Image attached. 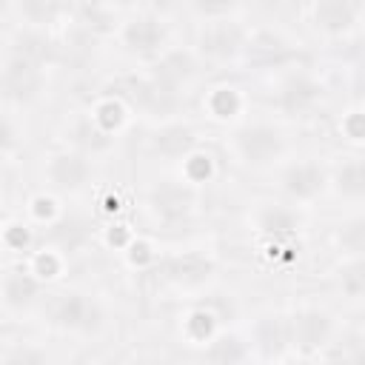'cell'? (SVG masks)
Returning <instances> with one entry per match:
<instances>
[{
    "label": "cell",
    "instance_id": "6da1fadb",
    "mask_svg": "<svg viewBox=\"0 0 365 365\" xmlns=\"http://www.w3.org/2000/svg\"><path fill=\"white\" fill-rule=\"evenodd\" d=\"M234 148H237V154L248 165H268V163H274V160L282 157L285 137L274 125L254 123V125H245V128H240L234 134Z\"/></svg>",
    "mask_w": 365,
    "mask_h": 365
},
{
    "label": "cell",
    "instance_id": "7a4b0ae2",
    "mask_svg": "<svg viewBox=\"0 0 365 365\" xmlns=\"http://www.w3.org/2000/svg\"><path fill=\"white\" fill-rule=\"evenodd\" d=\"M48 314L57 328H68V331H94L103 322V311H100L97 299H91L88 294H80V291L57 294Z\"/></svg>",
    "mask_w": 365,
    "mask_h": 365
},
{
    "label": "cell",
    "instance_id": "3957f363",
    "mask_svg": "<svg viewBox=\"0 0 365 365\" xmlns=\"http://www.w3.org/2000/svg\"><path fill=\"white\" fill-rule=\"evenodd\" d=\"M334 319L319 308H302L288 319V345H294L302 354H311L322 348L331 339Z\"/></svg>",
    "mask_w": 365,
    "mask_h": 365
},
{
    "label": "cell",
    "instance_id": "277c9868",
    "mask_svg": "<svg viewBox=\"0 0 365 365\" xmlns=\"http://www.w3.org/2000/svg\"><path fill=\"white\" fill-rule=\"evenodd\" d=\"M46 177L57 191H80L91 177V163L83 151H63L48 160Z\"/></svg>",
    "mask_w": 365,
    "mask_h": 365
},
{
    "label": "cell",
    "instance_id": "5b68a950",
    "mask_svg": "<svg viewBox=\"0 0 365 365\" xmlns=\"http://www.w3.org/2000/svg\"><path fill=\"white\" fill-rule=\"evenodd\" d=\"M242 46H245V34H242V29H240L237 23H231V20H214V23L205 26L202 34H200V48H202V54H208V57H214V60H228V57H234Z\"/></svg>",
    "mask_w": 365,
    "mask_h": 365
},
{
    "label": "cell",
    "instance_id": "8992f818",
    "mask_svg": "<svg viewBox=\"0 0 365 365\" xmlns=\"http://www.w3.org/2000/svg\"><path fill=\"white\" fill-rule=\"evenodd\" d=\"M148 202L154 208L157 217H163L165 222H174V220H182L191 205H194V191L188 185H180V182H160L151 188L148 194Z\"/></svg>",
    "mask_w": 365,
    "mask_h": 365
},
{
    "label": "cell",
    "instance_id": "52a82bcc",
    "mask_svg": "<svg viewBox=\"0 0 365 365\" xmlns=\"http://www.w3.org/2000/svg\"><path fill=\"white\" fill-rule=\"evenodd\" d=\"M325 182H328L325 168H322L319 163H311V160L294 163V165H288L285 174H282V188H285V194H291V197H297V200H314L317 194H322Z\"/></svg>",
    "mask_w": 365,
    "mask_h": 365
},
{
    "label": "cell",
    "instance_id": "ba28073f",
    "mask_svg": "<svg viewBox=\"0 0 365 365\" xmlns=\"http://www.w3.org/2000/svg\"><path fill=\"white\" fill-rule=\"evenodd\" d=\"M322 100V86L308 74H291L279 88V108L285 114H305Z\"/></svg>",
    "mask_w": 365,
    "mask_h": 365
},
{
    "label": "cell",
    "instance_id": "9c48e42d",
    "mask_svg": "<svg viewBox=\"0 0 365 365\" xmlns=\"http://www.w3.org/2000/svg\"><path fill=\"white\" fill-rule=\"evenodd\" d=\"M43 86V74H40V66L37 63H29L23 57H11V63L6 66V74H3V88L11 100H31L37 97Z\"/></svg>",
    "mask_w": 365,
    "mask_h": 365
},
{
    "label": "cell",
    "instance_id": "30bf717a",
    "mask_svg": "<svg viewBox=\"0 0 365 365\" xmlns=\"http://www.w3.org/2000/svg\"><path fill=\"white\" fill-rule=\"evenodd\" d=\"M359 11L362 6L354 0H322L314 6V23L328 34H342L356 23Z\"/></svg>",
    "mask_w": 365,
    "mask_h": 365
},
{
    "label": "cell",
    "instance_id": "8fae6325",
    "mask_svg": "<svg viewBox=\"0 0 365 365\" xmlns=\"http://www.w3.org/2000/svg\"><path fill=\"white\" fill-rule=\"evenodd\" d=\"M123 43L128 51L137 54H151L157 48H163L165 43V29L160 20L154 17H134L123 26Z\"/></svg>",
    "mask_w": 365,
    "mask_h": 365
},
{
    "label": "cell",
    "instance_id": "7c38bea8",
    "mask_svg": "<svg viewBox=\"0 0 365 365\" xmlns=\"http://www.w3.org/2000/svg\"><path fill=\"white\" fill-rule=\"evenodd\" d=\"M194 68H197V63L191 60V54H185V51H168L165 57H160V63L154 66V83L163 88V91H168V94H174V88L182 83V80H188L191 74H194Z\"/></svg>",
    "mask_w": 365,
    "mask_h": 365
},
{
    "label": "cell",
    "instance_id": "4fadbf2b",
    "mask_svg": "<svg viewBox=\"0 0 365 365\" xmlns=\"http://www.w3.org/2000/svg\"><path fill=\"white\" fill-rule=\"evenodd\" d=\"M154 151H160L163 157L168 160H180V157H191L194 145H197V137L188 125L182 123H171V125H163L157 134H154Z\"/></svg>",
    "mask_w": 365,
    "mask_h": 365
},
{
    "label": "cell",
    "instance_id": "5bb4252c",
    "mask_svg": "<svg viewBox=\"0 0 365 365\" xmlns=\"http://www.w3.org/2000/svg\"><path fill=\"white\" fill-rule=\"evenodd\" d=\"M211 277V262L200 254H185V257H177L165 265V279L177 282V285H200Z\"/></svg>",
    "mask_w": 365,
    "mask_h": 365
},
{
    "label": "cell",
    "instance_id": "9a60e30c",
    "mask_svg": "<svg viewBox=\"0 0 365 365\" xmlns=\"http://www.w3.org/2000/svg\"><path fill=\"white\" fill-rule=\"evenodd\" d=\"M254 345L265 356H279L288 348V319L282 317H265L254 331Z\"/></svg>",
    "mask_w": 365,
    "mask_h": 365
},
{
    "label": "cell",
    "instance_id": "2e32d148",
    "mask_svg": "<svg viewBox=\"0 0 365 365\" xmlns=\"http://www.w3.org/2000/svg\"><path fill=\"white\" fill-rule=\"evenodd\" d=\"M40 294V279L31 277L29 271H9L3 277V299L14 308H23L29 302H34V297Z\"/></svg>",
    "mask_w": 365,
    "mask_h": 365
},
{
    "label": "cell",
    "instance_id": "e0dca14e",
    "mask_svg": "<svg viewBox=\"0 0 365 365\" xmlns=\"http://www.w3.org/2000/svg\"><path fill=\"white\" fill-rule=\"evenodd\" d=\"M245 359V342L237 334H220L208 342L202 362L205 365H240Z\"/></svg>",
    "mask_w": 365,
    "mask_h": 365
},
{
    "label": "cell",
    "instance_id": "ac0fdd59",
    "mask_svg": "<svg viewBox=\"0 0 365 365\" xmlns=\"http://www.w3.org/2000/svg\"><path fill=\"white\" fill-rule=\"evenodd\" d=\"M257 222L265 234H291L297 225H299V217L291 211V208H282V205H265L259 214H257Z\"/></svg>",
    "mask_w": 365,
    "mask_h": 365
},
{
    "label": "cell",
    "instance_id": "d6986e66",
    "mask_svg": "<svg viewBox=\"0 0 365 365\" xmlns=\"http://www.w3.org/2000/svg\"><path fill=\"white\" fill-rule=\"evenodd\" d=\"M71 140H74L77 148L91 151V154H94V151H103V148L111 145L108 131H103L94 120H80V123H74V128H71Z\"/></svg>",
    "mask_w": 365,
    "mask_h": 365
},
{
    "label": "cell",
    "instance_id": "ffe728a7",
    "mask_svg": "<svg viewBox=\"0 0 365 365\" xmlns=\"http://www.w3.org/2000/svg\"><path fill=\"white\" fill-rule=\"evenodd\" d=\"M336 180H339V191L345 197H362V191H365V171H362V163L359 160L342 165V171H339Z\"/></svg>",
    "mask_w": 365,
    "mask_h": 365
},
{
    "label": "cell",
    "instance_id": "44dd1931",
    "mask_svg": "<svg viewBox=\"0 0 365 365\" xmlns=\"http://www.w3.org/2000/svg\"><path fill=\"white\" fill-rule=\"evenodd\" d=\"M14 57H23V60H29V63H37V66H40V63L48 57V40H46V37H40V34H23Z\"/></svg>",
    "mask_w": 365,
    "mask_h": 365
},
{
    "label": "cell",
    "instance_id": "7402d4cb",
    "mask_svg": "<svg viewBox=\"0 0 365 365\" xmlns=\"http://www.w3.org/2000/svg\"><path fill=\"white\" fill-rule=\"evenodd\" d=\"M3 365H48V356L37 345H17L14 351H9Z\"/></svg>",
    "mask_w": 365,
    "mask_h": 365
},
{
    "label": "cell",
    "instance_id": "603a6c76",
    "mask_svg": "<svg viewBox=\"0 0 365 365\" xmlns=\"http://www.w3.org/2000/svg\"><path fill=\"white\" fill-rule=\"evenodd\" d=\"M237 108H240V97H237L234 88H220V91H214V97H211V111H214L217 117H231V114H237Z\"/></svg>",
    "mask_w": 365,
    "mask_h": 365
},
{
    "label": "cell",
    "instance_id": "cb8c5ba5",
    "mask_svg": "<svg viewBox=\"0 0 365 365\" xmlns=\"http://www.w3.org/2000/svg\"><path fill=\"white\" fill-rule=\"evenodd\" d=\"M342 288H345V294L348 297H362V288H365V274H362V262L359 259H354L345 271H342Z\"/></svg>",
    "mask_w": 365,
    "mask_h": 365
},
{
    "label": "cell",
    "instance_id": "d4e9b609",
    "mask_svg": "<svg viewBox=\"0 0 365 365\" xmlns=\"http://www.w3.org/2000/svg\"><path fill=\"white\" fill-rule=\"evenodd\" d=\"M188 331L194 339H208L211 331H214V317L208 311H194L191 319H188Z\"/></svg>",
    "mask_w": 365,
    "mask_h": 365
},
{
    "label": "cell",
    "instance_id": "484cf974",
    "mask_svg": "<svg viewBox=\"0 0 365 365\" xmlns=\"http://www.w3.org/2000/svg\"><path fill=\"white\" fill-rule=\"evenodd\" d=\"M60 9H63V6H57V3H40V0H31V3H23V6H20V11L29 14L34 23H43V20L54 17Z\"/></svg>",
    "mask_w": 365,
    "mask_h": 365
},
{
    "label": "cell",
    "instance_id": "4316f807",
    "mask_svg": "<svg viewBox=\"0 0 365 365\" xmlns=\"http://www.w3.org/2000/svg\"><path fill=\"white\" fill-rule=\"evenodd\" d=\"M11 145H14V125L6 117H0V154H6Z\"/></svg>",
    "mask_w": 365,
    "mask_h": 365
},
{
    "label": "cell",
    "instance_id": "83f0119b",
    "mask_svg": "<svg viewBox=\"0 0 365 365\" xmlns=\"http://www.w3.org/2000/svg\"><path fill=\"white\" fill-rule=\"evenodd\" d=\"M359 120H362V114H359V111H356V114H351V120H348V128H351V137H354V140H362Z\"/></svg>",
    "mask_w": 365,
    "mask_h": 365
},
{
    "label": "cell",
    "instance_id": "f1b7e54d",
    "mask_svg": "<svg viewBox=\"0 0 365 365\" xmlns=\"http://www.w3.org/2000/svg\"><path fill=\"white\" fill-rule=\"evenodd\" d=\"M11 240L20 242V245H26V242H29V234H26L20 225H11Z\"/></svg>",
    "mask_w": 365,
    "mask_h": 365
},
{
    "label": "cell",
    "instance_id": "f546056e",
    "mask_svg": "<svg viewBox=\"0 0 365 365\" xmlns=\"http://www.w3.org/2000/svg\"><path fill=\"white\" fill-rule=\"evenodd\" d=\"M294 365H317V362H311V359H299V362H294Z\"/></svg>",
    "mask_w": 365,
    "mask_h": 365
},
{
    "label": "cell",
    "instance_id": "4dcf8cb0",
    "mask_svg": "<svg viewBox=\"0 0 365 365\" xmlns=\"http://www.w3.org/2000/svg\"><path fill=\"white\" fill-rule=\"evenodd\" d=\"M0 43H3V31H0Z\"/></svg>",
    "mask_w": 365,
    "mask_h": 365
}]
</instances>
